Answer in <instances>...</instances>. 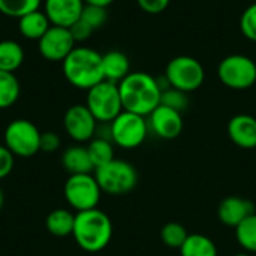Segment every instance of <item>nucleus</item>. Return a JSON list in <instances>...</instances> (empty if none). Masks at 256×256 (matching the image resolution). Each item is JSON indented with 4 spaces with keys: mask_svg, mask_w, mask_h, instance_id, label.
<instances>
[{
    "mask_svg": "<svg viewBox=\"0 0 256 256\" xmlns=\"http://www.w3.org/2000/svg\"><path fill=\"white\" fill-rule=\"evenodd\" d=\"M84 0H45V14L51 26L70 27L81 18Z\"/></svg>",
    "mask_w": 256,
    "mask_h": 256,
    "instance_id": "obj_14",
    "label": "nucleus"
},
{
    "mask_svg": "<svg viewBox=\"0 0 256 256\" xmlns=\"http://www.w3.org/2000/svg\"><path fill=\"white\" fill-rule=\"evenodd\" d=\"M236 256H250V255H249V252H240V254H237Z\"/></svg>",
    "mask_w": 256,
    "mask_h": 256,
    "instance_id": "obj_37",
    "label": "nucleus"
},
{
    "mask_svg": "<svg viewBox=\"0 0 256 256\" xmlns=\"http://www.w3.org/2000/svg\"><path fill=\"white\" fill-rule=\"evenodd\" d=\"M40 134L30 120L16 118L4 129V146L14 156L32 158L40 152Z\"/></svg>",
    "mask_w": 256,
    "mask_h": 256,
    "instance_id": "obj_8",
    "label": "nucleus"
},
{
    "mask_svg": "<svg viewBox=\"0 0 256 256\" xmlns=\"http://www.w3.org/2000/svg\"><path fill=\"white\" fill-rule=\"evenodd\" d=\"M180 256H218V248L214 242L204 234H189L180 248Z\"/></svg>",
    "mask_w": 256,
    "mask_h": 256,
    "instance_id": "obj_21",
    "label": "nucleus"
},
{
    "mask_svg": "<svg viewBox=\"0 0 256 256\" xmlns=\"http://www.w3.org/2000/svg\"><path fill=\"white\" fill-rule=\"evenodd\" d=\"M40 152L54 153L60 147V136L56 132H42L40 134Z\"/></svg>",
    "mask_w": 256,
    "mask_h": 256,
    "instance_id": "obj_34",
    "label": "nucleus"
},
{
    "mask_svg": "<svg viewBox=\"0 0 256 256\" xmlns=\"http://www.w3.org/2000/svg\"><path fill=\"white\" fill-rule=\"evenodd\" d=\"M68 82L81 90H90L104 81L102 54L87 46H75L62 62Z\"/></svg>",
    "mask_w": 256,
    "mask_h": 256,
    "instance_id": "obj_3",
    "label": "nucleus"
},
{
    "mask_svg": "<svg viewBox=\"0 0 256 256\" xmlns=\"http://www.w3.org/2000/svg\"><path fill=\"white\" fill-rule=\"evenodd\" d=\"M123 111L148 117L159 105L162 90L158 80L146 72H130L118 82Z\"/></svg>",
    "mask_w": 256,
    "mask_h": 256,
    "instance_id": "obj_1",
    "label": "nucleus"
},
{
    "mask_svg": "<svg viewBox=\"0 0 256 256\" xmlns=\"http://www.w3.org/2000/svg\"><path fill=\"white\" fill-rule=\"evenodd\" d=\"M255 213V206L252 201L242 196H226L220 201L218 207L219 220L231 228H237L244 219Z\"/></svg>",
    "mask_w": 256,
    "mask_h": 256,
    "instance_id": "obj_16",
    "label": "nucleus"
},
{
    "mask_svg": "<svg viewBox=\"0 0 256 256\" xmlns=\"http://www.w3.org/2000/svg\"><path fill=\"white\" fill-rule=\"evenodd\" d=\"M148 122L147 117L122 111L110 123V140L126 150L140 147L148 135Z\"/></svg>",
    "mask_w": 256,
    "mask_h": 256,
    "instance_id": "obj_6",
    "label": "nucleus"
},
{
    "mask_svg": "<svg viewBox=\"0 0 256 256\" xmlns=\"http://www.w3.org/2000/svg\"><path fill=\"white\" fill-rule=\"evenodd\" d=\"M86 106L98 122L111 123L123 111L118 84L104 80L87 90Z\"/></svg>",
    "mask_w": 256,
    "mask_h": 256,
    "instance_id": "obj_5",
    "label": "nucleus"
},
{
    "mask_svg": "<svg viewBox=\"0 0 256 256\" xmlns=\"http://www.w3.org/2000/svg\"><path fill=\"white\" fill-rule=\"evenodd\" d=\"M236 238L244 252L256 254V213L250 214L236 228Z\"/></svg>",
    "mask_w": 256,
    "mask_h": 256,
    "instance_id": "obj_25",
    "label": "nucleus"
},
{
    "mask_svg": "<svg viewBox=\"0 0 256 256\" xmlns=\"http://www.w3.org/2000/svg\"><path fill=\"white\" fill-rule=\"evenodd\" d=\"M63 194L66 202L78 213L98 208L102 190L94 174H72L64 182Z\"/></svg>",
    "mask_w": 256,
    "mask_h": 256,
    "instance_id": "obj_7",
    "label": "nucleus"
},
{
    "mask_svg": "<svg viewBox=\"0 0 256 256\" xmlns=\"http://www.w3.org/2000/svg\"><path fill=\"white\" fill-rule=\"evenodd\" d=\"M62 165L69 172V176L94 172V166L90 159L88 150L84 146H72L66 148L62 154Z\"/></svg>",
    "mask_w": 256,
    "mask_h": 256,
    "instance_id": "obj_17",
    "label": "nucleus"
},
{
    "mask_svg": "<svg viewBox=\"0 0 256 256\" xmlns=\"http://www.w3.org/2000/svg\"><path fill=\"white\" fill-rule=\"evenodd\" d=\"M230 140L240 148H256V118L250 114H237L228 122Z\"/></svg>",
    "mask_w": 256,
    "mask_h": 256,
    "instance_id": "obj_15",
    "label": "nucleus"
},
{
    "mask_svg": "<svg viewBox=\"0 0 256 256\" xmlns=\"http://www.w3.org/2000/svg\"><path fill=\"white\" fill-rule=\"evenodd\" d=\"M40 56L48 62H63L75 48V40L68 27L51 26L38 40Z\"/></svg>",
    "mask_w": 256,
    "mask_h": 256,
    "instance_id": "obj_11",
    "label": "nucleus"
},
{
    "mask_svg": "<svg viewBox=\"0 0 256 256\" xmlns=\"http://www.w3.org/2000/svg\"><path fill=\"white\" fill-rule=\"evenodd\" d=\"M94 178L102 192L108 195H124L138 184L136 168L122 159H112L110 164L94 170Z\"/></svg>",
    "mask_w": 256,
    "mask_h": 256,
    "instance_id": "obj_4",
    "label": "nucleus"
},
{
    "mask_svg": "<svg viewBox=\"0 0 256 256\" xmlns=\"http://www.w3.org/2000/svg\"><path fill=\"white\" fill-rule=\"evenodd\" d=\"M14 164L15 156L9 152V148L4 144H0V180L6 178L12 172Z\"/></svg>",
    "mask_w": 256,
    "mask_h": 256,
    "instance_id": "obj_31",
    "label": "nucleus"
},
{
    "mask_svg": "<svg viewBox=\"0 0 256 256\" xmlns=\"http://www.w3.org/2000/svg\"><path fill=\"white\" fill-rule=\"evenodd\" d=\"M188 237H189L188 230L178 222H170L164 225V228L160 230V240L170 249L180 250V248L183 246Z\"/></svg>",
    "mask_w": 256,
    "mask_h": 256,
    "instance_id": "obj_27",
    "label": "nucleus"
},
{
    "mask_svg": "<svg viewBox=\"0 0 256 256\" xmlns=\"http://www.w3.org/2000/svg\"><path fill=\"white\" fill-rule=\"evenodd\" d=\"M51 27V22L44 10H33L21 18H18V30L20 33L32 40H39L46 30Z\"/></svg>",
    "mask_w": 256,
    "mask_h": 256,
    "instance_id": "obj_19",
    "label": "nucleus"
},
{
    "mask_svg": "<svg viewBox=\"0 0 256 256\" xmlns=\"http://www.w3.org/2000/svg\"><path fill=\"white\" fill-rule=\"evenodd\" d=\"M42 0H0V14L12 18H21L38 10Z\"/></svg>",
    "mask_w": 256,
    "mask_h": 256,
    "instance_id": "obj_26",
    "label": "nucleus"
},
{
    "mask_svg": "<svg viewBox=\"0 0 256 256\" xmlns=\"http://www.w3.org/2000/svg\"><path fill=\"white\" fill-rule=\"evenodd\" d=\"M87 150H88V154H90L94 170L100 168V166L110 164L112 159H116L114 158V142L110 138H102V136L93 138L88 142Z\"/></svg>",
    "mask_w": 256,
    "mask_h": 256,
    "instance_id": "obj_23",
    "label": "nucleus"
},
{
    "mask_svg": "<svg viewBox=\"0 0 256 256\" xmlns=\"http://www.w3.org/2000/svg\"><path fill=\"white\" fill-rule=\"evenodd\" d=\"M2 207H3V192L0 189V210H2Z\"/></svg>",
    "mask_w": 256,
    "mask_h": 256,
    "instance_id": "obj_36",
    "label": "nucleus"
},
{
    "mask_svg": "<svg viewBox=\"0 0 256 256\" xmlns=\"http://www.w3.org/2000/svg\"><path fill=\"white\" fill-rule=\"evenodd\" d=\"M75 225V214L66 208H56L52 210L45 220V226L48 232L54 237H68L72 236Z\"/></svg>",
    "mask_w": 256,
    "mask_h": 256,
    "instance_id": "obj_20",
    "label": "nucleus"
},
{
    "mask_svg": "<svg viewBox=\"0 0 256 256\" xmlns=\"http://www.w3.org/2000/svg\"><path fill=\"white\" fill-rule=\"evenodd\" d=\"M171 0H136L138 6L150 15H158L162 14L168 6Z\"/></svg>",
    "mask_w": 256,
    "mask_h": 256,
    "instance_id": "obj_33",
    "label": "nucleus"
},
{
    "mask_svg": "<svg viewBox=\"0 0 256 256\" xmlns=\"http://www.w3.org/2000/svg\"><path fill=\"white\" fill-rule=\"evenodd\" d=\"M148 129L162 140H176L183 130V117L182 112L159 105L148 116Z\"/></svg>",
    "mask_w": 256,
    "mask_h": 256,
    "instance_id": "obj_13",
    "label": "nucleus"
},
{
    "mask_svg": "<svg viewBox=\"0 0 256 256\" xmlns=\"http://www.w3.org/2000/svg\"><path fill=\"white\" fill-rule=\"evenodd\" d=\"M114 0H84L86 4H93V6H100V8H108Z\"/></svg>",
    "mask_w": 256,
    "mask_h": 256,
    "instance_id": "obj_35",
    "label": "nucleus"
},
{
    "mask_svg": "<svg viewBox=\"0 0 256 256\" xmlns=\"http://www.w3.org/2000/svg\"><path fill=\"white\" fill-rule=\"evenodd\" d=\"M102 69L104 78L106 81L118 84L123 78H126L130 74V63L124 52L114 50L102 56Z\"/></svg>",
    "mask_w": 256,
    "mask_h": 256,
    "instance_id": "obj_18",
    "label": "nucleus"
},
{
    "mask_svg": "<svg viewBox=\"0 0 256 256\" xmlns=\"http://www.w3.org/2000/svg\"><path fill=\"white\" fill-rule=\"evenodd\" d=\"M69 32H70V34H72V38H74V40L75 42H82V40H87L90 36H92V33L94 32L86 21H82L81 18L78 20V21H75L70 27H69Z\"/></svg>",
    "mask_w": 256,
    "mask_h": 256,
    "instance_id": "obj_32",
    "label": "nucleus"
},
{
    "mask_svg": "<svg viewBox=\"0 0 256 256\" xmlns=\"http://www.w3.org/2000/svg\"><path fill=\"white\" fill-rule=\"evenodd\" d=\"M218 76L232 90H248L256 82V63L248 56H226L218 66Z\"/></svg>",
    "mask_w": 256,
    "mask_h": 256,
    "instance_id": "obj_10",
    "label": "nucleus"
},
{
    "mask_svg": "<svg viewBox=\"0 0 256 256\" xmlns=\"http://www.w3.org/2000/svg\"><path fill=\"white\" fill-rule=\"evenodd\" d=\"M24 62V50L16 40H0V70L14 72Z\"/></svg>",
    "mask_w": 256,
    "mask_h": 256,
    "instance_id": "obj_22",
    "label": "nucleus"
},
{
    "mask_svg": "<svg viewBox=\"0 0 256 256\" xmlns=\"http://www.w3.org/2000/svg\"><path fill=\"white\" fill-rule=\"evenodd\" d=\"M160 105H165V106L172 108V110H176L178 112H183L189 106L188 93H184V92H182L178 88L170 87V88L162 92V94H160Z\"/></svg>",
    "mask_w": 256,
    "mask_h": 256,
    "instance_id": "obj_28",
    "label": "nucleus"
},
{
    "mask_svg": "<svg viewBox=\"0 0 256 256\" xmlns=\"http://www.w3.org/2000/svg\"><path fill=\"white\" fill-rule=\"evenodd\" d=\"M72 237L76 244L90 254L104 250L112 238V222L106 213L99 208L78 212Z\"/></svg>",
    "mask_w": 256,
    "mask_h": 256,
    "instance_id": "obj_2",
    "label": "nucleus"
},
{
    "mask_svg": "<svg viewBox=\"0 0 256 256\" xmlns=\"http://www.w3.org/2000/svg\"><path fill=\"white\" fill-rule=\"evenodd\" d=\"M20 98V82L14 72L0 70V110L12 106Z\"/></svg>",
    "mask_w": 256,
    "mask_h": 256,
    "instance_id": "obj_24",
    "label": "nucleus"
},
{
    "mask_svg": "<svg viewBox=\"0 0 256 256\" xmlns=\"http://www.w3.org/2000/svg\"><path fill=\"white\" fill-rule=\"evenodd\" d=\"M240 30L244 38L256 42V3H252L244 9L240 18Z\"/></svg>",
    "mask_w": 256,
    "mask_h": 256,
    "instance_id": "obj_30",
    "label": "nucleus"
},
{
    "mask_svg": "<svg viewBox=\"0 0 256 256\" xmlns=\"http://www.w3.org/2000/svg\"><path fill=\"white\" fill-rule=\"evenodd\" d=\"M63 126L66 134L76 142L92 141L96 134L98 120L93 117L86 105H72L68 108L63 117Z\"/></svg>",
    "mask_w": 256,
    "mask_h": 256,
    "instance_id": "obj_12",
    "label": "nucleus"
},
{
    "mask_svg": "<svg viewBox=\"0 0 256 256\" xmlns=\"http://www.w3.org/2000/svg\"><path fill=\"white\" fill-rule=\"evenodd\" d=\"M165 76L171 87L190 93L202 86L206 72L196 58L190 56H177L166 64Z\"/></svg>",
    "mask_w": 256,
    "mask_h": 256,
    "instance_id": "obj_9",
    "label": "nucleus"
},
{
    "mask_svg": "<svg viewBox=\"0 0 256 256\" xmlns=\"http://www.w3.org/2000/svg\"><path fill=\"white\" fill-rule=\"evenodd\" d=\"M81 20L86 21L93 30H98L102 26H105V22L108 20V10H106V8L93 6V4H84Z\"/></svg>",
    "mask_w": 256,
    "mask_h": 256,
    "instance_id": "obj_29",
    "label": "nucleus"
}]
</instances>
